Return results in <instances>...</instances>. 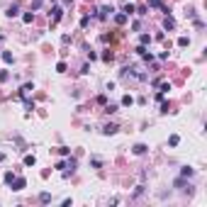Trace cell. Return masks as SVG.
Here are the masks:
<instances>
[{"instance_id":"cell-13","label":"cell","mask_w":207,"mask_h":207,"mask_svg":"<svg viewBox=\"0 0 207 207\" xmlns=\"http://www.w3.org/2000/svg\"><path fill=\"white\" fill-rule=\"evenodd\" d=\"M115 22H117V25H124V22H127V15H124V12H122V15H115Z\"/></svg>"},{"instance_id":"cell-18","label":"cell","mask_w":207,"mask_h":207,"mask_svg":"<svg viewBox=\"0 0 207 207\" xmlns=\"http://www.w3.org/2000/svg\"><path fill=\"white\" fill-rule=\"evenodd\" d=\"M178 141H180V137H178V134H171V139H168V144H171V146H178Z\"/></svg>"},{"instance_id":"cell-5","label":"cell","mask_w":207,"mask_h":207,"mask_svg":"<svg viewBox=\"0 0 207 207\" xmlns=\"http://www.w3.org/2000/svg\"><path fill=\"white\" fill-rule=\"evenodd\" d=\"M163 27H166V29H173V27H175V20H173L171 15H166V20H163Z\"/></svg>"},{"instance_id":"cell-10","label":"cell","mask_w":207,"mask_h":207,"mask_svg":"<svg viewBox=\"0 0 207 207\" xmlns=\"http://www.w3.org/2000/svg\"><path fill=\"white\" fill-rule=\"evenodd\" d=\"M51 12H54V25H56V22L61 20V15H64V12H61V7H54Z\"/></svg>"},{"instance_id":"cell-15","label":"cell","mask_w":207,"mask_h":207,"mask_svg":"<svg viewBox=\"0 0 207 207\" xmlns=\"http://www.w3.org/2000/svg\"><path fill=\"white\" fill-rule=\"evenodd\" d=\"M151 39H154L151 34H141V46H146V44H151Z\"/></svg>"},{"instance_id":"cell-9","label":"cell","mask_w":207,"mask_h":207,"mask_svg":"<svg viewBox=\"0 0 207 207\" xmlns=\"http://www.w3.org/2000/svg\"><path fill=\"white\" fill-rule=\"evenodd\" d=\"M76 166H78V161H76V158H68V161H66V168H68L71 173L76 171Z\"/></svg>"},{"instance_id":"cell-29","label":"cell","mask_w":207,"mask_h":207,"mask_svg":"<svg viewBox=\"0 0 207 207\" xmlns=\"http://www.w3.org/2000/svg\"><path fill=\"white\" fill-rule=\"evenodd\" d=\"M39 200H41V202H49V200H51V195H49V193H41V195H39Z\"/></svg>"},{"instance_id":"cell-16","label":"cell","mask_w":207,"mask_h":207,"mask_svg":"<svg viewBox=\"0 0 207 207\" xmlns=\"http://www.w3.org/2000/svg\"><path fill=\"white\" fill-rule=\"evenodd\" d=\"M7 17H17V5H12V7H7Z\"/></svg>"},{"instance_id":"cell-12","label":"cell","mask_w":207,"mask_h":207,"mask_svg":"<svg viewBox=\"0 0 207 207\" xmlns=\"http://www.w3.org/2000/svg\"><path fill=\"white\" fill-rule=\"evenodd\" d=\"M32 20H34V12H25V15H22V22H27V25H29Z\"/></svg>"},{"instance_id":"cell-23","label":"cell","mask_w":207,"mask_h":207,"mask_svg":"<svg viewBox=\"0 0 207 207\" xmlns=\"http://www.w3.org/2000/svg\"><path fill=\"white\" fill-rule=\"evenodd\" d=\"M168 90H171V83H161V90H158V93H163V95H166Z\"/></svg>"},{"instance_id":"cell-8","label":"cell","mask_w":207,"mask_h":207,"mask_svg":"<svg viewBox=\"0 0 207 207\" xmlns=\"http://www.w3.org/2000/svg\"><path fill=\"white\" fill-rule=\"evenodd\" d=\"M122 105H124V107H132V105H134V98H132V95H124V98H122Z\"/></svg>"},{"instance_id":"cell-28","label":"cell","mask_w":207,"mask_h":207,"mask_svg":"<svg viewBox=\"0 0 207 207\" xmlns=\"http://www.w3.org/2000/svg\"><path fill=\"white\" fill-rule=\"evenodd\" d=\"M90 166H93V168H100V166H103V161H100V158H93V161H90Z\"/></svg>"},{"instance_id":"cell-20","label":"cell","mask_w":207,"mask_h":207,"mask_svg":"<svg viewBox=\"0 0 207 207\" xmlns=\"http://www.w3.org/2000/svg\"><path fill=\"white\" fill-rule=\"evenodd\" d=\"M112 59H115V54H112V51L107 49V51H105V54H103V61H112Z\"/></svg>"},{"instance_id":"cell-6","label":"cell","mask_w":207,"mask_h":207,"mask_svg":"<svg viewBox=\"0 0 207 207\" xmlns=\"http://www.w3.org/2000/svg\"><path fill=\"white\" fill-rule=\"evenodd\" d=\"M29 90H34V85H32V83H25V85H22V88H20V95H22V98H25V95H27V93H29Z\"/></svg>"},{"instance_id":"cell-2","label":"cell","mask_w":207,"mask_h":207,"mask_svg":"<svg viewBox=\"0 0 207 207\" xmlns=\"http://www.w3.org/2000/svg\"><path fill=\"white\" fill-rule=\"evenodd\" d=\"M132 151H134L137 156H144V154L149 151V146H146V144H134V149H132Z\"/></svg>"},{"instance_id":"cell-3","label":"cell","mask_w":207,"mask_h":207,"mask_svg":"<svg viewBox=\"0 0 207 207\" xmlns=\"http://www.w3.org/2000/svg\"><path fill=\"white\" fill-rule=\"evenodd\" d=\"M149 7H161V10H163V12L168 15V7H166V5L161 2V0H149Z\"/></svg>"},{"instance_id":"cell-30","label":"cell","mask_w":207,"mask_h":207,"mask_svg":"<svg viewBox=\"0 0 207 207\" xmlns=\"http://www.w3.org/2000/svg\"><path fill=\"white\" fill-rule=\"evenodd\" d=\"M7 78H10V73H7V71H0V83H5Z\"/></svg>"},{"instance_id":"cell-27","label":"cell","mask_w":207,"mask_h":207,"mask_svg":"<svg viewBox=\"0 0 207 207\" xmlns=\"http://www.w3.org/2000/svg\"><path fill=\"white\" fill-rule=\"evenodd\" d=\"M105 112H107V115H112V112H117V105H107V107H105Z\"/></svg>"},{"instance_id":"cell-22","label":"cell","mask_w":207,"mask_h":207,"mask_svg":"<svg viewBox=\"0 0 207 207\" xmlns=\"http://www.w3.org/2000/svg\"><path fill=\"white\" fill-rule=\"evenodd\" d=\"M188 44H190L188 37H180V39H178V46H188Z\"/></svg>"},{"instance_id":"cell-21","label":"cell","mask_w":207,"mask_h":207,"mask_svg":"<svg viewBox=\"0 0 207 207\" xmlns=\"http://www.w3.org/2000/svg\"><path fill=\"white\" fill-rule=\"evenodd\" d=\"M132 12H134V5H129V2H127V5H124V15H127V17H129V15H132Z\"/></svg>"},{"instance_id":"cell-24","label":"cell","mask_w":207,"mask_h":207,"mask_svg":"<svg viewBox=\"0 0 207 207\" xmlns=\"http://www.w3.org/2000/svg\"><path fill=\"white\" fill-rule=\"evenodd\" d=\"M146 10H149L146 5H139V7H134V12H139V15H146Z\"/></svg>"},{"instance_id":"cell-7","label":"cell","mask_w":207,"mask_h":207,"mask_svg":"<svg viewBox=\"0 0 207 207\" xmlns=\"http://www.w3.org/2000/svg\"><path fill=\"white\" fill-rule=\"evenodd\" d=\"M112 12H115V10H112V7H107V5L100 7V20H105V17H107V15H112Z\"/></svg>"},{"instance_id":"cell-4","label":"cell","mask_w":207,"mask_h":207,"mask_svg":"<svg viewBox=\"0 0 207 207\" xmlns=\"http://www.w3.org/2000/svg\"><path fill=\"white\" fill-rule=\"evenodd\" d=\"M117 129H119V127H117V124H105L103 134H107V137H110V134H115V132H117Z\"/></svg>"},{"instance_id":"cell-25","label":"cell","mask_w":207,"mask_h":207,"mask_svg":"<svg viewBox=\"0 0 207 207\" xmlns=\"http://www.w3.org/2000/svg\"><path fill=\"white\" fill-rule=\"evenodd\" d=\"M56 71H59V73H66V64H64V61H59V64H56Z\"/></svg>"},{"instance_id":"cell-19","label":"cell","mask_w":207,"mask_h":207,"mask_svg":"<svg viewBox=\"0 0 207 207\" xmlns=\"http://www.w3.org/2000/svg\"><path fill=\"white\" fill-rule=\"evenodd\" d=\"M12 180H15V173H12V171H7V173H5V183H7V185H10V183H12Z\"/></svg>"},{"instance_id":"cell-26","label":"cell","mask_w":207,"mask_h":207,"mask_svg":"<svg viewBox=\"0 0 207 207\" xmlns=\"http://www.w3.org/2000/svg\"><path fill=\"white\" fill-rule=\"evenodd\" d=\"M180 173H183V178H190V175H193V173H195V171H193V168H183V171H180Z\"/></svg>"},{"instance_id":"cell-1","label":"cell","mask_w":207,"mask_h":207,"mask_svg":"<svg viewBox=\"0 0 207 207\" xmlns=\"http://www.w3.org/2000/svg\"><path fill=\"white\" fill-rule=\"evenodd\" d=\"M10 185H12V190H25V185H27V180H25V178H15V180H12Z\"/></svg>"},{"instance_id":"cell-11","label":"cell","mask_w":207,"mask_h":207,"mask_svg":"<svg viewBox=\"0 0 207 207\" xmlns=\"http://www.w3.org/2000/svg\"><path fill=\"white\" fill-rule=\"evenodd\" d=\"M34 163H37V158L32 154H27V156H25V166H34Z\"/></svg>"},{"instance_id":"cell-14","label":"cell","mask_w":207,"mask_h":207,"mask_svg":"<svg viewBox=\"0 0 207 207\" xmlns=\"http://www.w3.org/2000/svg\"><path fill=\"white\" fill-rule=\"evenodd\" d=\"M56 151H59V154H61V156H71V149H68V146H59V149H56Z\"/></svg>"},{"instance_id":"cell-17","label":"cell","mask_w":207,"mask_h":207,"mask_svg":"<svg viewBox=\"0 0 207 207\" xmlns=\"http://www.w3.org/2000/svg\"><path fill=\"white\" fill-rule=\"evenodd\" d=\"M2 61H5V64H12V54H10V51H2Z\"/></svg>"}]
</instances>
